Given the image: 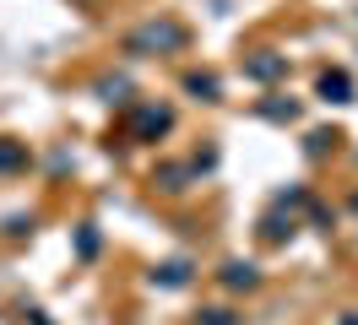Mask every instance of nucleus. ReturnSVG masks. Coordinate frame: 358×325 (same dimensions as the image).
<instances>
[{
	"mask_svg": "<svg viewBox=\"0 0 358 325\" xmlns=\"http://www.w3.org/2000/svg\"><path fill=\"white\" fill-rule=\"evenodd\" d=\"M147 49H185V27L179 22H147L131 38V55H147Z\"/></svg>",
	"mask_w": 358,
	"mask_h": 325,
	"instance_id": "1",
	"label": "nucleus"
},
{
	"mask_svg": "<svg viewBox=\"0 0 358 325\" xmlns=\"http://www.w3.org/2000/svg\"><path fill=\"white\" fill-rule=\"evenodd\" d=\"M169 125H174V114H169V108H141V120H136L141 136H163Z\"/></svg>",
	"mask_w": 358,
	"mask_h": 325,
	"instance_id": "2",
	"label": "nucleus"
},
{
	"mask_svg": "<svg viewBox=\"0 0 358 325\" xmlns=\"http://www.w3.org/2000/svg\"><path fill=\"white\" fill-rule=\"evenodd\" d=\"M320 92H326L331 103H348V92H353V82H348V71H326V76H320Z\"/></svg>",
	"mask_w": 358,
	"mask_h": 325,
	"instance_id": "3",
	"label": "nucleus"
},
{
	"mask_svg": "<svg viewBox=\"0 0 358 325\" xmlns=\"http://www.w3.org/2000/svg\"><path fill=\"white\" fill-rule=\"evenodd\" d=\"M22 163H27L22 141H0V168H22Z\"/></svg>",
	"mask_w": 358,
	"mask_h": 325,
	"instance_id": "4",
	"label": "nucleus"
},
{
	"mask_svg": "<svg viewBox=\"0 0 358 325\" xmlns=\"http://www.w3.org/2000/svg\"><path fill=\"white\" fill-rule=\"evenodd\" d=\"M228 287H255V266H228Z\"/></svg>",
	"mask_w": 358,
	"mask_h": 325,
	"instance_id": "5",
	"label": "nucleus"
},
{
	"mask_svg": "<svg viewBox=\"0 0 358 325\" xmlns=\"http://www.w3.org/2000/svg\"><path fill=\"white\" fill-rule=\"evenodd\" d=\"M190 92H201V98H217V76H190Z\"/></svg>",
	"mask_w": 358,
	"mask_h": 325,
	"instance_id": "6",
	"label": "nucleus"
},
{
	"mask_svg": "<svg viewBox=\"0 0 358 325\" xmlns=\"http://www.w3.org/2000/svg\"><path fill=\"white\" fill-rule=\"evenodd\" d=\"M157 282H163V287H179V282H185V266H179V260H174V266H163V277H157Z\"/></svg>",
	"mask_w": 358,
	"mask_h": 325,
	"instance_id": "7",
	"label": "nucleus"
}]
</instances>
